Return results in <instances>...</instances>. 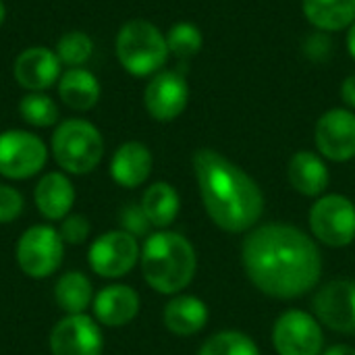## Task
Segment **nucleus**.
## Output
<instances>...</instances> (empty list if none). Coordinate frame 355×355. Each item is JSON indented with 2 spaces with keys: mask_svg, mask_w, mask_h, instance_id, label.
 <instances>
[{
  "mask_svg": "<svg viewBox=\"0 0 355 355\" xmlns=\"http://www.w3.org/2000/svg\"><path fill=\"white\" fill-rule=\"evenodd\" d=\"M250 281L266 295L295 300L314 289L322 275L318 245L291 225H264L254 229L241 250Z\"/></svg>",
  "mask_w": 355,
  "mask_h": 355,
  "instance_id": "1",
  "label": "nucleus"
},
{
  "mask_svg": "<svg viewBox=\"0 0 355 355\" xmlns=\"http://www.w3.org/2000/svg\"><path fill=\"white\" fill-rule=\"evenodd\" d=\"M191 162L204 208L218 229L243 233L260 220L264 196L245 171L210 148H200Z\"/></svg>",
  "mask_w": 355,
  "mask_h": 355,
  "instance_id": "2",
  "label": "nucleus"
},
{
  "mask_svg": "<svg viewBox=\"0 0 355 355\" xmlns=\"http://www.w3.org/2000/svg\"><path fill=\"white\" fill-rule=\"evenodd\" d=\"M139 260L146 283L164 295L185 289L191 283L198 266L193 245L183 235L173 231L150 235L141 248Z\"/></svg>",
  "mask_w": 355,
  "mask_h": 355,
  "instance_id": "3",
  "label": "nucleus"
},
{
  "mask_svg": "<svg viewBox=\"0 0 355 355\" xmlns=\"http://www.w3.org/2000/svg\"><path fill=\"white\" fill-rule=\"evenodd\" d=\"M114 48L121 67L135 77L156 75L171 54L166 35L154 23L144 19L127 21L116 33Z\"/></svg>",
  "mask_w": 355,
  "mask_h": 355,
  "instance_id": "4",
  "label": "nucleus"
},
{
  "mask_svg": "<svg viewBox=\"0 0 355 355\" xmlns=\"http://www.w3.org/2000/svg\"><path fill=\"white\" fill-rule=\"evenodd\" d=\"M52 154L60 168L71 175L92 173L104 156V139L96 125L83 119L60 123L52 135Z\"/></svg>",
  "mask_w": 355,
  "mask_h": 355,
  "instance_id": "5",
  "label": "nucleus"
},
{
  "mask_svg": "<svg viewBox=\"0 0 355 355\" xmlns=\"http://www.w3.org/2000/svg\"><path fill=\"white\" fill-rule=\"evenodd\" d=\"M64 241L54 227H29L17 243L19 268L31 279H48L62 264Z\"/></svg>",
  "mask_w": 355,
  "mask_h": 355,
  "instance_id": "6",
  "label": "nucleus"
},
{
  "mask_svg": "<svg viewBox=\"0 0 355 355\" xmlns=\"http://www.w3.org/2000/svg\"><path fill=\"white\" fill-rule=\"evenodd\" d=\"M48 160L46 144L29 131L8 129L0 133V175L23 181L37 175Z\"/></svg>",
  "mask_w": 355,
  "mask_h": 355,
  "instance_id": "7",
  "label": "nucleus"
},
{
  "mask_svg": "<svg viewBox=\"0 0 355 355\" xmlns=\"http://www.w3.org/2000/svg\"><path fill=\"white\" fill-rule=\"evenodd\" d=\"M310 229L331 248H345L355 239V206L345 196H322L310 210Z\"/></svg>",
  "mask_w": 355,
  "mask_h": 355,
  "instance_id": "8",
  "label": "nucleus"
},
{
  "mask_svg": "<svg viewBox=\"0 0 355 355\" xmlns=\"http://www.w3.org/2000/svg\"><path fill=\"white\" fill-rule=\"evenodd\" d=\"M139 254L141 252L133 235L127 231H108L92 243L87 260L98 277L119 279L131 272L139 260Z\"/></svg>",
  "mask_w": 355,
  "mask_h": 355,
  "instance_id": "9",
  "label": "nucleus"
},
{
  "mask_svg": "<svg viewBox=\"0 0 355 355\" xmlns=\"http://www.w3.org/2000/svg\"><path fill=\"white\" fill-rule=\"evenodd\" d=\"M272 343L279 355H320L324 335L314 316L289 310L275 322Z\"/></svg>",
  "mask_w": 355,
  "mask_h": 355,
  "instance_id": "10",
  "label": "nucleus"
},
{
  "mask_svg": "<svg viewBox=\"0 0 355 355\" xmlns=\"http://www.w3.org/2000/svg\"><path fill=\"white\" fill-rule=\"evenodd\" d=\"M189 102V85L179 71H158L146 85L144 104L152 119L160 123L175 121Z\"/></svg>",
  "mask_w": 355,
  "mask_h": 355,
  "instance_id": "11",
  "label": "nucleus"
},
{
  "mask_svg": "<svg viewBox=\"0 0 355 355\" xmlns=\"http://www.w3.org/2000/svg\"><path fill=\"white\" fill-rule=\"evenodd\" d=\"M318 152L335 162H347L355 156V112L347 108L327 110L314 129Z\"/></svg>",
  "mask_w": 355,
  "mask_h": 355,
  "instance_id": "12",
  "label": "nucleus"
},
{
  "mask_svg": "<svg viewBox=\"0 0 355 355\" xmlns=\"http://www.w3.org/2000/svg\"><path fill=\"white\" fill-rule=\"evenodd\" d=\"M102 331L85 314H67L50 333L52 355H102Z\"/></svg>",
  "mask_w": 355,
  "mask_h": 355,
  "instance_id": "13",
  "label": "nucleus"
},
{
  "mask_svg": "<svg viewBox=\"0 0 355 355\" xmlns=\"http://www.w3.org/2000/svg\"><path fill=\"white\" fill-rule=\"evenodd\" d=\"M318 322L337 333H355V281H331L314 297Z\"/></svg>",
  "mask_w": 355,
  "mask_h": 355,
  "instance_id": "14",
  "label": "nucleus"
},
{
  "mask_svg": "<svg viewBox=\"0 0 355 355\" xmlns=\"http://www.w3.org/2000/svg\"><path fill=\"white\" fill-rule=\"evenodd\" d=\"M12 73L21 87L29 92H44L50 85L58 83L62 75V64L54 50H48L44 46H31L17 56Z\"/></svg>",
  "mask_w": 355,
  "mask_h": 355,
  "instance_id": "15",
  "label": "nucleus"
},
{
  "mask_svg": "<svg viewBox=\"0 0 355 355\" xmlns=\"http://www.w3.org/2000/svg\"><path fill=\"white\" fill-rule=\"evenodd\" d=\"M92 308L100 324L125 327L139 312V295L127 285H110L94 297Z\"/></svg>",
  "mask_w": 355,
  "mask_h": 355,
  "instance_id": "16",
  "label": "nucleus"
},
{
  "mask_svg": "<svg viewBox=\"0 0 355 355\" xmlns=\"http://www.w3.org/2000/svg\"><path fill=\"white\" fill-rule=\"evenodd\" d=\"M40 214L48 220H62L75 204V187L62 173H46L33 191Z\"/></svg>",
  "mask_w": 355,
  "mask_h": 355,
  "instance_id": "17",
  "label": "nucleus"
},
{
  "mask_svg": "<svg viewBox=\"0 0 355 355\" xmlns=\"http://www.w3.org/2000/svg\"><path fill=\"white\" fill-rule=\"evenodd\" d=\"M152 173V152L141 141H125L110 160V177L121 187L133 189Z\"/></svg>",
  "mask_w": 355,
  "mask_h": 355,
  "instance_id": "18",
  "label": "nucleus"
},
{
  "mask_svg": "<svg viewBox=\"0 0 355 355\" xmlns=\"http://www.w3.org/2000/svg\"><path fill=\"white\" fill-rule=\"evenodd\" d=\"M287 179L297 193L316 198L329 185V168L318 154L304 150L291 156L287 164Z\"/></svg>",
  "mask_w": 355,
  "mask_h": 355,
  "instance_id": "19",
  "label": "nucleus"
},
{
  "mask_svg": "<svg viewBox=\"0 0 355 355\" xmlns=\"http://www.w3.org/2000/svg\"><path fill=\"white\" fill-rule=\"evenodd\" d=\"M100 81L83 67L67 69L58 79V96L73 110H89L100 100Z\"/></svg>",
  "mask_w": 355,
  "mask_h": 355,
  "instance_id": "20",
  "label": "nucleus"
},
{
  "mask_svg": "<svg viewBox=\"0 0 355 355\" xmlns=\"http://www.w3.org/2000/svg\"><path fill=\"white\" fill-rule=\"evenodd\" d=\"M304 17L318 31L349 29L355 21V0H302Z\"/></svg>",
  "mask_w": 355,
  "mask_h": 355,
  "instance_id": "21",
  "label": "nucleus"
},
{
  "mask_svg": "<svg viewBox=\"0 0 355 355\" xmlns=\"http://www.w3.org/2000/svg\"><path fill=\"white\" fill-rule=\"evenodd\" d=\"M208 322V308L202 300L193 295H179L171 300L164 308V324L171 333L179 337H189L200 333Z\"/></svg>",
  "mask_w": 355,
  "mask_h": 355,
  "instance_id": "22",
  "label": "nucleus"
},
{
  "mask_svg": "<svg viewBox=\"0 0 355 355\" xmlns=\"http://www.w3.org/2000/svg\"><path fill=\"white\" fill-rule=\"evenodd\" d=\"M94 287L83 272H64L54 285V300L67 314H83L94 304Z\"/></svg>",
  "mask_w": 355,
  "mask_h": 355,
  "instance_id": "23",
  "label": "nucleus"
},
{
  "mask_svg": "<svg viewBox=\"0 0 355 355\" xmlns=\"http://www.w3.org/2000/svg\"><path fill=\"white\" fill-rule=\"evenodd\" d=\"M139 206L144 208L152 227L164 229V227L173 225V220L177 218L181 202H179V193L173 185L158 181L144 191Z\"/></svg>",
  "mask_w": 355,
  "mask_h": 355,
  "instance_id": "24",
  "label": "nucleus"
},
{
  "mask_svg": "<svg viewBox=\"0 0 355 355\" xmlns=\"http://www.w3.org/2000/svg\"><path fill=\"white\" fill-rule=\"evenodd\" d=\"M19 114L31 127H50L58 121V106L48 94L29 92L19 102Z\"/></svg>",
  "mask_w": 355,
  "mask_h": 355,
  "instance_id": "25",
  "label": "nucleus"
},
{
  "mask_svg": "<svg viewBox=\"0 0 355 355\" xmlns=\"http://www.w3.org/2000/svg\"><path fill=\"white\" fill-rule=\"evenodd\" d=\"M166 46H168V52L173 56L191 58L202 50L204 35H202L198 25H193L189 21H181V23H175L166 31Z\"/></svg>",
  "mask_w": 355,
  "mask_h": 355,
  "instance_id": "26",
  "label": "nucleus"
},
{
  "mask_svg": "<svg viewBox=\"0 0 355 355\" xmlns=\"http://www.w3.org/2000/svg\"><path fill=\"white\" fill-rule=\"evenodd\" d=\"M54 52H56L60 64H67L69 69L83 67L94 54V42L85 31H69V33L60 35Z\"/></svg>",
  "mask_w": 355,
  "mask_h": 355,
  "instance_id": "27",
  "label": "nucleus"
},
{
  "mask_svg": "<svg viewBox=\"0 0 355 355\" xmlns=\"http://www.w3.org/2000/svg\"><path fill=\"white\" fill-rule=\"evenodd\" d=\"M198 355H260V349L248 335L237 331H225L210 337Z\"/></svg>",
  "mask_w": 355,
  "mask_h": 355,
  "instance_id": "28",
  "label": "nucleus"
},
{
  "mask_svg": "<svg viewBox=\"0 0 355 355\" xmlns=\"http://www.w3.org/2000/svg\"><path fill=\"white\" fill-rule=\"evenodd\" d=\"M89 231H92L89 220L81 214H71V216L62 218L60 229H58L62 241L69 245H81L89 237Z\"/></svg>",
  "mask_w": 355,
  "mask_h": 355,
  "instance_id": "29",
  "label": "nucleus"
},
{
  "mask_svg": "<svg viewBox=\"0 0 355 355\" xmlns=\"http://www.w3.org/2000/svg\"><path fill=\"white\" fill-rule=\"evenodd\" d=\"M121 227L123 231H127L129 235L133 237H141V235H148L152 223L148 220L146 212L141 206L137 204H127L123 210H121Z\"/></svg>",
  "mask_w": 355,
  "mask_h": 355,
  "instance_id": "30",
  "label": "nucleus"
},
{
  "mask_svg": "<svg viewBox=\"0 0 355 355\" xmlns=\"http://www.w3.org/2000/svg\"><path fill=\"white\" fill-rule=\"evenodd\" d=\"M23 196L8 185H0V225H8L23 212Z\"/></svg>",
  "mask_w": 355,
  "mask_h": 355,
  "instance_id": "31",
  "label": "nucleus"
},
{
  "mask_svg": "<svg viewBox=\"0 0 355 355\" xmlns=\"http://www.w3.org/2000/svg\"><path fill=\"white\" fill-rule=\"evenodd\" d=\"M306 54L312 60H327L331 54V40L327 37L324 31H318L306 40Z\"/></svg>",
  "mask_w": 355,
  "mask_h": 355,
  "instance_id": "32",
  "label": "nucleus"
},
{
  "mask_svg": "<svg viewBox=\"0 0 355 355\" xmlns=\"http://www.w3.org/2000/svg\"><path fill=\"white\" fill-rule=\"evenodd\" d=\"M341 100L349 106L355 108V73L345 77V81L341 83Z\"/></svg>",
  "mask_w": 355,
  "mask_h": 355,
  "instance_id": "33",
  "label": "nucleus"
},
{
  "mask_svg": "<svg viewBox=\"0 0 355 355\" xmlns=\"http://www.w3.org/2000/svg\"><path fill=\"white\" fill-rule=\"evenodd\" d=\"M324 355H355V349L349 345H335V347L327 349Z\"/></svg>",
  "mask_w": 355,
  "mask_h": 355,
  "instance_id": "34",
  "label": "nucleus"
},
{
  "mask_svg": "<svg viewBox=\"0 0 355 355\" xmlns=\"http://www.w3.org/2000/svg\"><path fill=\"white\" fill-rule=\"evenodd\" d=\"M347 52L355 60V21L352 23V27L347 29Z\"/></svg>",
  "mask_w": 355,
  "mask_h": 355,
  "instance_id": "35",
  "label": "nucleus"
},
{
  "mask_svg": "<svg viewBox=\"0 0 355 355\" xmlns=\"http://www.w3.org/2000/svg\"><path fill=\"white\" fill-rule=\"evenodd\" d=\"M4 17H6V6H4V2L0 0V25H2Z\"/></svg>",
  "mask_w": 355,
  "mask_h": 355,
  "instance_id": "36",
  "label": "nucleus"
}]
</instances>
